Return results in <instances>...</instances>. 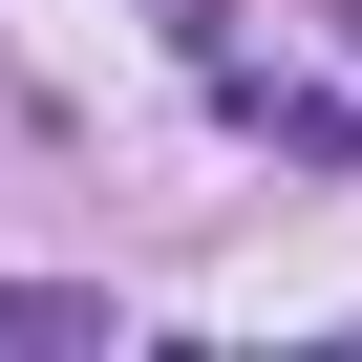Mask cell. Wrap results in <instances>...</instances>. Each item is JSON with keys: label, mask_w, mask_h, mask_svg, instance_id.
<instances>
[{"label": "cell", "mask_w": 362, "mask_h": 362, "mask_svg": "<svg viewBox=\"0 0 362 362\" xmlns=\"http://www.w3.org/2000/svg\"><path fill=\"white\" fill-rule=\"evenodd\" d=\"M256 128H277L298 170H341V149H362V107H341V86H256Z\"/></svg>", "instance_id": "cell-1"}, {"label": "cell", "mask_w": 362, "mask_h": 362, "mask_svg": "<svg viewBox=\"0 0 362 362\" xmlns=\"http://www.w3.org/2000/svg\"><path fill=\"white\" fill-rule=\"evenodd\" d=\"M0 341H107V298L86 277H0Z\"/></svg>", "instance_id": "cell-2"}, {"label": "cell", "mask_w": 362, "mask_h": 362, "mask_svg": "<svg viewBox=\"0 0 362 362\" xmlns=\"http://www.w3.org/2000/svg\"><path fill=\"white\" fill-rule=\"evenodd\" d=\"M341 22H362V0H341Z\"/></svg>", "instance_id": "cell-3"}]
</instances>
